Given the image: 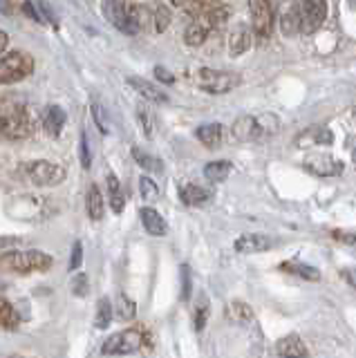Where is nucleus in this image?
Segmentation results:
<instances>
[{
  "mask_svg": "<svg viewBox=\"0 0 356 358\" xmlns=\"http://www.w3.org/2000/svg\"><path fill=\"white\" fill-rule=\"evenodd\" d=\"M90 110H92V119L97 123V128L101 130L104 134H108L110 132V121H108V115H106V108L99 103V101H94V103L90 106Z\"/></svg>",
  "mask_w": 356,
  "mask_h": 358,
  "instance_id": "37",
  "label": "nucleus"
},
{
  "mask_svg": "<svg viewBox=\"0 0 356 358\" xmlns=\"http://www.w3.org/2000/svg\"><path fill=\"white\" fill-rule=\"evenodd\" d=\"M211 193L206 188L202 186H197V184H184L180 188V199L184 201V204L188 206H199V204H204V201H208Z\"/></svg>",
  "mask_w": 356,
  "mask_h": 358,
  "instance_id": "24",
  "label": "nucleus"
},
{
  "mask_svg": "<svg viewBox=\"0 0 356 358\" xmlns=\"http://www.w3.org/2000/svg\"><path fill=\"white\" fill-rule=\"evenodd\" d=\"M334 134L325 126H311L296 137V148H314V145H332Z\"/></svg>",
  "mask_w": 356,
  "mask_h": 358,
  "instance_id": "12",
  "label": "nucleus"
},
{
  "mask_svg": "<svg viewBox=\"0 0 356 358\" xmlns=\"http://www.w3.org/2000/svg\"><path fill=\"white\" fill-rule=\"evenodd\" d=\"M139 195H141L143 201H148V204H152V201L159 199V186L155 184V179H150L148 175L139 177Z\"/></svg>",
  "mask_w": 356,
  "mask_h": 358,
  "instance_id": "35",
  "label": "nucleus"
},
{
  "mask_svg": "<svg viewBox=\"0 0 356 358\" xmlns=\"http://www.w3.org/2000/svg\"><path fill=\"white\" fill-rule=\"evenodd\" d=\"M81 164L83 168L92 166V152H90V141H87V134H81Z\"/></svg>",
  "mask_w": 356,
  "mask_h": 358,
  "instance_id": "39",
  "label": "nucleus"
},
{
  "mask_svg": "<svg viewBox=\"0 0 356 358\" xmlns=\"http://www.w3.org/2000/svg\"><path fill=\"white\" fill-rule=\"evenodd\" d=\"M334 240H339L343 244H350V246H356V229H350V231H334Z\"/></svg>",
  "mask_w": 356,
  "mask_h": 358,
  "instance_id": "42",
  "label": "nucleus"
},
{
  "mask_svg": "<svg viewBox=\"0 0 356 358\" xmlns=\"http://www.w3.org/2000/svg\"><path fill=\"white\" fill-rule=\"evenodd\" d=\"M249 14H251L255 36L260 41H266L271 36V27H273V11L269 0H249Z\"/></svg>",
  "mask_w": 356,
  "mask_h": 358,
  "instance_id": "11",
  "label": "nucleus"
},
{
  "mask_svg": "<svg viewBox=\"0 0 356 358\" xmlns=\"http://www.w3.org/2000/svg\"><path fill=\"white\" fill-rule=\"evenodd\" d=\"M36 130V115L29 108H7L0 112V134L7 139H27Z\"/></svg>",
  "mask_w": 356,
  "mask_h": 358,
  "instance_id": "3",
  "label": "nucleus"
},
{
  "mask_svg": "<svg viewBox=\"0 0 356 358\" xmlns=\"http://www.w3.org/2000/svg\"><path fill=\"white\" fill-rule=\"evenodd\" d=\"M236 251L244 253V255H251V253H262V251H269L273 246V240L266 238L262 233H247V235H240L236 240Z\"/></svg>",
  "mask_w": 356,
  "mask_h": 358,
  "instance_id": "13",
  "label": "nucleus"
},
{
  "mask_svg": "<svg viewBox=\"0 0 356 358\" xmlns=\"http://www.w3.org/2000/svg\"><path fill=\"white\" fill-rule=\"evenodd\" d=\"M206 38H208V29L197 18L184 31V41H186V45H191V48H199Z\"/></svg>",
  "mask_w": 356,
  "mask_h": 358,
  "instance_id": "29",
  "label": "nucleus"
},
{
  "mask_svg": "<svg viewBox=\"0 0 356 358\" xmlns=\"http://www.w3.org/2000/svg\"><path fill=\"white\" fill-rule=\"evenodd\" d=\"M206 316H208V307H206V302H199V307L195 309V329H197V331H202V329H204Z\"/></svg>",
  "mask_w": 356,
  "mask_h": 358,
  "instance_id": "41",
  "label": "nucleus"
},
{
  "mask_svg": "<svg viewBox=\"0 0 356 358\" xmlns=\"http://www.w3.org/2000/svg\"><path fill=\"white\" fill-rule=\"evenodd\" d=\"M280 130V119L271 112H264V115H242L233 121L231 132L238 141H255L262 137H273V134Z\"/></svg>",
  "mask_w": 356,
  "mask_h": 358,
  "instance_id": "1",
  "label": "nucleus"
},
{
  "mask_svg": "<svg viewBox=\"0 0 356 358\" xmlns=\"http://www.w3.org/2000/svg\"><path fill=\"white\" fill-rule=\"evenodd\" d=\"M303 166H305V171H309L316 177H339L345 171L343 162L329 152H311L305 157Z\"/></svg>",
  "mask_w": 356,
  "mask_h": 358,
  "instance_id": "9",
  "label": "nucleus"
},
{
  "mask_svg": "<svg viewBox=\"0 0 356 358\" xmlns=\"http://www.w3.org/2000/svg\"><path fill=\"white\" fill-rule=\"evenodd\" d=\"M171 9L166 7V5H162V3H155V7H152V20H150V27L157 31V34H162V31H166L169 29V25H171Z\"/></svg>",
  "mask_w": 356,
  "mask_h": 358,
  "instance_id": "30",
  "label": "nucleus"
},
{
  "mask_svg": "<svg viewBox=\"0 0 356 358\" xmlns=\"http://www.w3.org/2000/svg\"><path fill=\"white\" fill-rule=\"evenodd\" d=\"M106 182H108V199H110V206H113L115 213H121L126 206V197H124V190H121V184H119V179L117 175L110 173L106 177Z\"/></svg>",
  "mask_w": 356,
  "mask_h": 358,
  "instance_id": "26",
  "label": "nucleus"
},
{
  "mask_svg": "<svg viewBox=\"0 0 356 358\" xmlns=\"http://www.w3.org/2000/svg\"><path fill=\"white\" fill-rule=\"evenodd\" d=\"M152 336L148 334L146 327H130V329H124L115 336H110L106 341V345L101 347V354L104 356H124V354H135L139 352L141 347H152Z\"/></svg>",
  "mask_w": 356,
  "mask_h": 358,
  "instance_id": "2",
  "label": "nucleus"
},
{
  "mask_svg": "<svg viewBox=\"0 0 356 358\" xmlns=\"http://www.w3.org/2000/svg\"><path fill=\"white\" fill-rule=\"evenodd\" d=\"M18 324H20V318H18L16 309L9 305L7 300L0 298V327H3V329H16Z\"/></svg>",
  "mask_w": 356,
  "mask_h": 358,
  "instance_id": "34",
  "label": "nucleus"
},
{
  "mask_svg": "<svg viewBox=\"0 0 356 358\" xmlns=\"http://www.w3.org/2000/svg\"><path fill=\"white\" fill-rule=\"evenodd\" d=\"M34 72V59L27 52H9L0 59V85L20 83Z\"/></svg>",
  "mask_w": 356,
  "mask_h": 358,
  "instance_id": "6",
  "label": "nucleus"
},
{
  "mask_svg": "<svg viewBox=\"0 0 356 358\" xmlns=\"http://www.w3.org/2000/svg\"><path fill=\"white\" fill-rule=\"evenodd\" d=\"M137 119H139L141 128H143V134H146L148 139H152L155 137V112L148 106V101H146V103L137 106Z\"/></svg>",
  "mask_w": 356,
  "mask_h": 358,
  "instance_id": "32",
  "label": "nucleus"
},
{
  "mask_svg": "<svg viewBox=\"0 0 356 358\" xmlns=\"http://www.w3.org/2000/svg\"><path fill=\"white\" fill-rule=\"evenodd\" d=\"M20 240L18 238H12V235H0V255L3 253H9L14 249V246H18Z\"/></svg>",
  "mask_w": 356,
  "mask_h": 358,
  "instance_id": "43",
  "label": "nucleus"
},
{
  "mask_svg": "<svg viewBox=\"0 0 356 358\" xmlns=\"http://www.w3.org/2000/svg\"><path fill=\"white\" fill-rule=\"evenodd\" d=\"M276 354H278V356H298V358H303V356H307L309 352H307L305 343L300 341V336L289 334V336H285V338L278 341V345H276Z\"/></svg>",
  "mask_w": 356,
  "mask_h": 358,
  "instance_id": "19",
  "label": "nucleus"
},
{
  "mask_svg": "<svg viewBox=\"0 0 356 358\" xmlns=\"http://www.w3.org/2000/svg\"><path fill=\"white\" fill-rule=\"evenodd\" d=\"M7 45H9V36H7V31L5 29H0V54H3L7 50Z\"/></svg>",
  "mask_w": 356,
  "mask_h": 358,
  "instance_id": "49",
  "label": "nucleus"
},
{
  "mask_svg": "<svg viewBox=\"0 0 356 358\" xmlns=\"http://www.w3.org/2000/svg\"><path fill=\"white\" fill-rule=\"evenodd\" d=\"M113 322V302L108 298H101L97 305V316H94V327L97 329H108Z\"/></svg>",
  "mask_w": 356,
  "mask_h": 358,
  "instance_id": "33",
  "label": "nucleus"
},
{
  "mask_svg": "<svg viewBox=\"0 0 356 358\" xmlns=\"http://www.w3.org/2000/svg\"><path fill=\"white\" fill-rule=\"evenodd\" d=\"M132 152V157H135V162L141 166V168H146V171H162V164H159V159H155L152 155H148L146 150H141V148H132L130 150Z\"/></svg>",
  "mask_w": 356,
  "mask_h": 358,
  "instance_id": "36",
  "label": "nucleus"
},
{
  "mask_svg": "<svg viewBox=\"0 0 356 358\" xmlns=\"http://www.w3.org/2000/svg\"><path fill=\"white\" fill-rule=\"evenodd\" d=\"M352 157H354V162H356V150H354V152H352Z\"/></svg>",
  "mask_w": 356,
  "mask_h": 358,
  "instance_id": "51",
  "label": "nucleus"
},
{
  "mask_svg": "<svg viewBox=\"0 0 356 358\" xmlns=\"http://www.w3.org/2000/svg\"><path fill=\"white\" fill-rule=\"evenodd\" d=\"M283 268L287 273H296L300 278H305V280H311V282H316V280H320V271L316 266H311V264H303V262H298V260H292V262H285Z\"/></svg>",
  "mask_w": 356,
  "mask_h": 358,
  "instance_id": "28",
  "label": "nucleus"
},
{
  "mask_svg": "<svg viewBox=\"0 0 356 358\" xmlns=\"http://www.w3.org/2000/svg\"><path fill=\"white\" fill-rule=\"evenodd\" d=\"M298 3V18H300V34H314L327 20V0H296Z\"/></svg>",
  "mask_w": 356,
  "mask_h": 358,
  "instance_id": "8",
  "label": "nucleus"
},
{
  "mask_svg": "<svg viewBox=\"0 0 356 358\" xmlns=\"http://www.w3.org/2000/svg\"><path fill=\"white\" fill-rule=\"evenodd\" d=\"M251 45H253V34L249 27L240 25L229 34V54L231 56L244 54L247 50H251Z\"/></svg>",
  "mask_w": 356,
  "mask_h": 358,
  "instance_id": "17",
  "label": "nucleus"
},
{
  "mask_svg": "<svg viewBox=\"0 0 356 358\" xmlns=\"http://www.w3.org/2000/svg\"><path fill=\"white\" fill-rule=\"evenodd\" d=\"M72 294H74V296H79V298L87 296V278H85L83 273H79V275L74 278V282H72Z\"/></svg>",
  "mask_w": 356,
  "mask_h": 358,
  "instance_id": "40",
  "label": "nucleus"
},
{
  "mask_svg": "<svg viewBox=\"0 0 356 358\" xmlns=\"http://www.w3.org/2000/svg\"><path fill=\"white\" fill-rule=\"evenodd\" d=\"M0 264L16 273H34V271H45V268H50L52 257L38 249H29V251L7 253L3 260H0Z\"/></svg>",
  "mask_w": 356,
  "mask_h": 358,
  "instance_id": "5",
  "label": "nucleus"
},
{
  "mask_svg": "<svg viewBox=\"0 0 356 358\" xmlns=\"http://www.w3.org/2000/svg\"><path fill=\"white\" fill-rule=\"evenodd\" d=\"M354 123H356V112H354Z\"/></svg>",
  "mask_w": 356,
  "mask_h": 358,
  "instance_id": "52",
  "label": "nucleus"
},
{
  "mask_svg": "<svg viewBox=\"0 0 356 358\" xmlns=\"http://www.w3.org/2000/svg\"><path fill=\"white\" fill-rule=\"evenodd\" d=\"M231 16V9L227 5H215V7H206L204 11H199L197 20L208 29V34L218 29L220 25H225L227 18Z\"/></svg>",
  "mask_w": 356,
  "mask_h": 358,
  "instance_id": "15",
  "label": "nucleus"
},
{
  "mask_svg": "<svg viewBox=\"0 0 356 358\" xmlns=\"http://www.w3.org/2000/svg\"><path fill=\"white\" fill-rule=\"evenodd\" d=\"M23 175L27 182H31L38 188H54L65 182L68 177V171L65 166L57 164V162H50V159H36V162H29L23 168Z\"/></svg>",
  "mask_w": 356,
  "mask_h": 358,
  "instance_id": "4",
  "label": "nucleus"
},
{
  "mask_svg": "<svg viewBox=\"0 0 356 358\" xmlns=\"http://www.w3.org/2000/svg\"><path fill=\"white\" fill-rule=\"evenodd\" d=\"M155 78H157V81H162V83H166V85L175 81V76L169 70H166V67H162V65L155 67Z\"/></svg>",
  "mask_w": 356,
  "mask_h": 358,
  "instance_id": "44",
  "label": "nucleus"
},
{
  "mask_svg": "<svg viewBox=\"0 0 356 358\" xmlns=\"http://www.w3.org/2000/svg\"><path fill=\"white\" fill-rule=\"evenodd\" d=\"M104 14L110 20V25L119 31L128 34V36H135V34L139 31V25L128 16V11H126V0H106Z\"/></svg>",
  "mask_w": 356,
  "mask_h": 358,
  "instance_id": "10",
  "label": "nucleus"
},
{
  "mask_svg": "<svg viewBox=\"0 0 356 358\" xmlns=\"http://www.w3.org/2000/svg\"><path fill=\"white\" fill-rule=\"evenodd\" d=\"M225 313H227V318H229L231 322H236V324H251V322L255 320L253 309L247 305V302H242V300H233V302H229L227 309H225Z\"/></svg>",
  "mask_w": 356,
  "mask_h": 358,
  "instance_id": "20",
  "label": "nucleus"
},
{
  "mask_svg": "<svg viewBox=\"0 0 356 358\" xmlns=\"http://www.w3.org/2000/svg\"><path fill=\"white\" fill-rule=\"evenodd\" d=\"M195 83L199 90H204L208 94H227L233 87L240 85V76L225 70H211V67H202L195 74Z\"/></svg>",
  "mask_w": 356,
  "mask_h": 358,
  "instance_id": "7",
  "label": "nucleus"
},
{
  "mask_svg": "<svg viewBox=\"0 0 356 358\" xmlns=\"http://www.w3.org/2000/svg\"><path fill=\"white\" fill-rule=\"evenodd\" d=\"M115 313L119 316V320H132L137 313V302L126 294H119L115 302Z\"/></svg>",
  "mask_w": 356,
  "mask_h": 358,
  "instance_id": "31",
  "label": "nucleus"
},
{
  "mask_svg": "<svg viewBox=\"0 0 356 358\" xmlns=\"http://www.w3.org/2000/svg\"><path fill=\"white\" fill-rule=\"evenodd\" d=\"M280 31L285 34V36H296V34H300V18H298V3H296V0L289 7L283 9Z\"/></svg>",
  "mask_w": 356,
  "mask_h": 358,
  "instance_id": "23",
  "label": "nucleus"
},
{
  "mask_svg": "<svg viewBox=\"0 0 356 358\" xmlns=\"http://www.w3.org/2000/svg\"><path fill=\"white\" fill-rule=\"evenodd\" d=\"M128 85L135 90V92L143 99V101H148V103H166V94L162 92V90H157L152 83H148V81H143V78H137V76H130L128 78Z\"/></svg>",
  "mask_w": 356,
  "mask_h": 358,
  "instance_id": "16",
  "label": "nucleus"
},
{
  "mask_svg": "<svg viewBox=\"0 0 356 358\" xmlns=\"http://www.w3.org/2000/svg\"><path fill=\"white\" fill-rule=\"evenodd\" d=\"M211 3H213V0H191L186 7H188L191 14H199V11H204L206 7H211Z\"/></svg>",
  "mask_w": 356,
  "mask_h": 358,
  "instance_id": "45",
  "label": "nucleus"
},
{
  "mask_svg": "<svg viewBox=\"0 0 356 358\" xmlns=\"http://www.w3.org/2000/svg\"><path fill=\"white\" fill-rule=\"evenodd\" d=\"M182 278H184L182 296H184V298H188V294H191V280H188V266H182Z\"/></svg>",
  "mask_w": 356,
  "mask_h": 358,
  "instance_id": "46",
  "label": "nucleus"
},
{
  "mask_svg": "<svg viewBox=\"0 0 356 358\" xmlns=\"http://www.w3.org/2000/svg\"><path fill=\"white\" fill-rule=\"evenodd\" d=\"M85 210H87V215H90V220H94V222L104 217V195L97 186H90V190H87Z\"/></svg>",
  "mask_w": 356,
  "mask_h": 358,
  "instance_id": "27",
  "label": "nucleus"
},
{
  "mask_svg": "<svg viewBox=\"0 0 356 358\" xmlns=\"http://www.w3.org/2000/svg\"><path fill=\"white\" fill-rule=\"evenodd\" d=\"M231 171H233V166H231V162H227V159L208 162V164L204 166V177L208 179V182L220 184V182H225V179L231 175Z\"/></svg>",
  "mask_w": 356,
  "mask_h": 358,
  "instance_id": "25",
  "label": "nucleus"
},
{
  "mask_svg": "<svg viewBox=\"0 0 356 358\" xmlns=\"http://www.w3.org/2000/svg\"><path fill=\"white\" fill-rule=\"evenodd\" d=\"M195 137L206 148H220L222 139H225V128H222V123H204L195 130Z\"/></svg>",
  "mask_w": 356,
  "mask_h": 358,
  "instance_id": "18",
  "label": "nucleus"
},
{
  "mask_svg": "<svg viewBox=\"0 0 356 358\" xmlns=\"http://www.w3.org/2000/svg\"><path fill=\"white\" fill-rule=\"evenodd\" d=\"M12 11H14L12 0H0V14H3V16H9Z\"/></svg>",
  "mask_w": 356,
  "mask_h": 358,
  "instance_id": "48",
  "label": "nucleus"
},
{
  "mask_svg": "<svg viewBox=\"0 0 356 358\" xmlns=\"http://www.w3.org/2000/svg\"><path fill=\"white\" fill-rule=\"evenodd\" d=\"M81 262H83V244L76 240L74 244H72V257H70V271H76V268L81 266Z\"/></svg>",
  "mask_w": 356,
  "mask_h": 358,
  "instance_id": "38",
  "label": "nucleus"
},
{
  "mask_svg": "<svg viewBox=\"0 0 356 358\" xmlns=\"http://www.w3.org/2000/svg\"><path fill=\"white\" fill-rule=\"evenodd\" d=\"M171 3H173V7H186L191 0H171Z\"/></svg>",
  "mask_w": 356,
  "mask_h": 358,
  "instance_id": "50",
  "label": "nucleus"
},
{
  "mask_svg": "<svg viewBox=\"0 0 356 358\" xmlns=\"http://www.w3.org/2000/svg\"><path fill=\"white\" fill-rule=\"evenodd\" d=\"M343 278L356 289V268H343Z\"/></svg>",
  "mask_w": 356,
  "mask_h": 358,
  "instance_id": "47",
  "label": "nucleus"
},
{
  "mask_svg": "<svg viewBox=\"0 0 356 358\" xmlns=\"http://www.w3.org/2000/svg\"><path fill=\"white\" fill-rule=\"evenodd\" d=\"M23 9L25 14L31 16L36 22H41V25H48V22H54V14L52 9L48 7L45 0H25L23 3Z\"/></svg>",
  "mask_w": 356,
  "mask_h": 358,
  "instance_id": "22",
  "label": "nucleus"
},
{
  "mask_svg": "<svg viewBox=\"0 0 356 358\" xmlns=\"http://www.w3.org/2000/svg\"><path fill=\"white\" fill-rule=\"evenodd\" d=\"M63 126H65V112L59 106H48L45 115H43V128H45V132L52 134V137H59Z\"/></svg>",
  "mask_w": 356,
  "mask_h": 358,
  "instance_id": "21",
  "label": "nucleus"
},
{
  "mask_svg": "<svg viewBox=\"0 0 356 358\" xmlns=\"http://www.w3.org/2000/svg\"><path fill=\"white\" fill-rule=\"evenodd\" d=\"M139 215H141L143 229H146V233L152 235V238H164V235L169 233V224H166V220H164L155 208L143 206V208L139 210Z\"/></svg>",
  "mask_w": 356,
  "mask_h": 358,
  "instance_id": "14",
  "label": "nucleus"
}]
</instances>
